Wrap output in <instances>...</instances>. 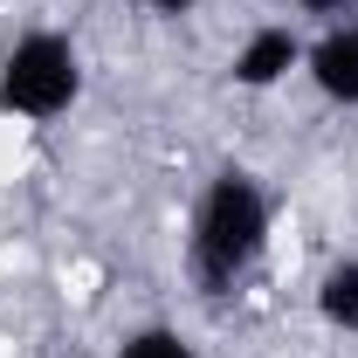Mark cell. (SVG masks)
<instances>
[{"label": "cell", "mask_w": 358, "mask_h": 358, "mask_svg": "<svg viewBox=\"0 0 358 358\" xmlns=\"http://www.w3.org/2000/svg\"><path fill=\"white\" fill-rule=\"evenodd\" d=\"M268 248V200L248 173H221L193 214V282L207 296H227Z\"/></svg>", "instance_id": "cell-1"}, {"label": "cell", "mask_w": 358, "mask_h": 358, "mask_svg": "<svg viewBox=\"0 0 358 358\" xmlns=\"http://www.w3.org/2000/svg\"><path fill=\"white\" fill-rule=\"evenodd\" d=\"M76 90H83V62H76V48L62 42V35H48V28L21 35V42L7 48V62H0V103L21 110V117L69 110Z\"/></svg>", "instance_id": "cell-2"}, {"label": "cell", "mask_w": 358, "mask_h": 358, "mask_svg": "<svg viewBox=\"0 0 358 358\" xmlns=\"http://www.w3.org/2000/svg\"><path fill=\"white\" fill-rule=\"evenodd\" d=\"M296 62H303V42H296L289 28H255L248 42L234 48V83L241 90H268V83H282Z\"/></svg>", "instance_id": "cell-3"}, {"label": "cell", "mask_w": 358, "mask_h": 358, "mask_svg": "<svg viewBox=\"0 0 358 358\" xmlns=\"http://www.w3.org/2000/svg\"><path fill=\"white\" fill-rule=\"evenodd\" d=\"M303 62H310V83L331 103H358V28H331Z\"/></svg>", "instance_id": "cell-4"}, {"label": "cell", "mask_w": 358, "mask_h": 358, "mask_svg": "<svg viewBox=\"0 0 358 358\" xmlns=\"http://www.w3.org/2000/svg\"><path fill=\"white\" fill-rule=\"evenodd\" d=\"M317 310L331 331H358V255L324 268V282H317Z\"/></svg>", "instance_id": "cell-5"}, {"label": "cell", "mask_w": 358, "mask_h": 358, "mask_svg": "<svg viewBox=\"0 0 358 358\" xmlns=\"http://www.w3.org/2000/svg\"><path fill=\"white\" fill-rule=\"evenodd\" d=\"M117 358H193V345H186L179 331H159V324H152V331L124 338V352H117Z\"/></svg>", "instance_id": "cell-6"}, {"label": "cell", "mask_w": 358, "mask_h": 358, "mask_svg": "<svg viewBox=\"0 0 358 358\" xmlns=\"http://www.w3.org/2000/svg\"><path fill=\"white\" fill-rule=\"evenodd\" d=\"M145 7H159V14H186V7H200V0H145Z\"/></svg>", "instance_id": "cell-7"}, {"label": "cell", "mask_w": 358, "mask_h": 358, "mask_svg": "<svg viewBox=\"0 0 358 358\" xmlns=\"http://www.w3.org/2000/svg\"><path fill=\"white\" fill-rule=\"evenodd\" d=\"M310 14H338V7H352V0H303Z\"/></svg>", "instance_id": "cell-8"}]
</instances>
